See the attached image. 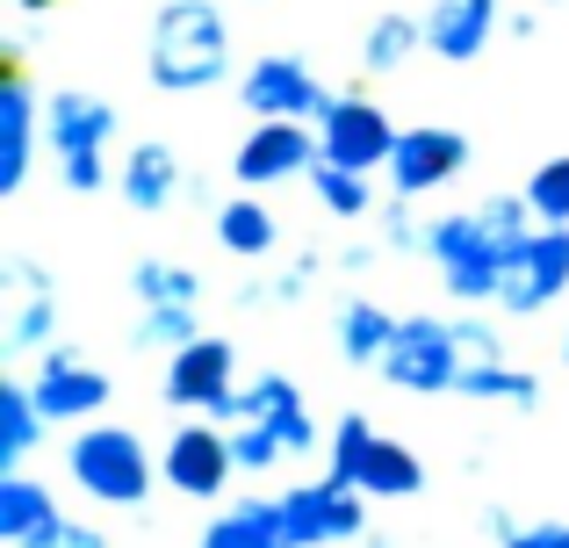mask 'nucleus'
<instances>
[{"label":"nucleus","instance_id":"obj_8","mask_svg":"<svg viewBox=\"0 0 569 548\" xmlns=\"http://www.w3.org/2000/svg\"><path fill=\"white\" fill-rule=\"evenodd\" d=\"M209 419H217V426L260 419V426H267V434H274L289 455H325V434H318V419H310V397H303V382H296V376H281V368H267V376L238 382V390L223 397V405L209 411Z\"/></svg>","mask_w":569,"mask_h":548},{"label":"nucleus","instance_id":"obj_33","mask_svg":"<svg viewBox=\"0 0 569 548\" xmlns=\"http://www.w3.org/2000/svg\"><path fill=\"white\" fill-rule=\"evenodd\" d=\"M22 548H109V535H101V527H87V520H72V512H58V520L37 527Z\"/></svg>","mask_w":569,"mask_h":548},{"label":"nucleus","instance_id":"obj_28","mask_svg":"<svg viewBox=\"0 0 569 548\" xmlns=\"http://www.w3.org/2000/svg\"><path fill=\"white\" fill-rule=\"evenodd\" d=\"M130 296L138 303H202V275L188 268V260H138L130 268Z\"/></svg>","mask_w":569,"mask_h":548},{"label":"nucleus","instance_id":"obj_26","mask_svg":"<svg viewBox=\"0 0 569 548\" xmlns=\"http://www.w3.org/2000/svg\"><path fill=\"white\" fill-rule=\"evenodd\" d=\"M58 289H29V296H14L8 303V325H0V353L8 361H29V353H43V347H58Z\"/></svg>","mask_w":569,"mask_h":548},{"label":"nucleus","instance_id":"obj_2","mask_svg":"<svg viewBox=\"0 0 569 548\" xmlns=\"http://www.w3.org/2000/svg\"><path fill=\"white\" fill-rule=\"evenodd\" d=\"M66 477L80 484L94 506L138 512L144 498H152V484H159V455H152V440H144L138 426L87 419V426H72V440H66Z\"/></svg>","mask_w":569,"mask_h":548},{"label":"nucleus","instance_id":"obj_13","mask_svg":"<svg viewBox=\"0 0 569 548\" xmlns=\"http://www.w3.org/2000/svg\"><path fill=\"white\" fill-rule=\"evenodd\" d=\"M397 138H403V130L389 123V109H382V101H368L361 87L332 94V101H325V116H318L325 159H339V167H361V173H382L389 152H397Z\"/></svg>","mask_w":569,"mask_h":548},{"label":"nucleus","instance_id":"obj_43","mask_svg":"<svg viewBox=\"0 0 569 548\" xmlns=\"http://www.w3.org/2000/svg\"><path fill=\"white\" fill-rule=\"evenodd\" d=\"M353 548H397V541H382V535H368V541H353Z\"/></svg>","mask_w":569,"mask_h":548},{"label":"nucleus","instance_id":"obj_14","mask_svg":"<svg viewBox=\"0 0 569 548\" xmlns=\"http://www.w3.org/2000/svg\"><path fill=\"white\" fill-rule=\"evenodd\" d=\"M325 80L310 72V58L296 51H267L246 66V80H238V109L252 116V123H267V116H296V123H318L325 116Z\"/></svg>","mask_w":569,"mask_h":548},{"label":"nucleus","instance_id":"obj_25","mask_svg":"<svg viewBox=\"0 0 569 548\" xmlns=\"http://www.w3.org/2000/svg\"><path fill=\"white\" fill-rule=\"evenodd\" d=\"M43 426H51V419L37 411L29 382H22V376H0V469H22L29 455H37Z\"/></svg>","mask_w":569,"mask_h":548},{"label":"nucleus","instance_id":"obj_41","mask_svg":"<svg viewBox=\"0 0 569 548\" xmlns=\"http://www.w3.org/2000/svg\"><path fill=\"white\" fill-rule=\"evenodd\" d=\"M376 268V246H347V253H339V275H368Z\"/></svg>","mask_w":569,"mask_h":548},{"label":"nucleus","instance_id":"obj_36","mask_svg":"<svg viewBox=\"0 0 569 548\" xmlns=\"http://www.w3.org/2000/svg\"><path fill=\"white\" fill-rule=\"evenodd\" d=\"M194 548H252V535H246V512H238V506H223L217 520L202 527V541H194Z\"/></svg>","mask_w":569,"mask_h":548},{"label":"nucleus","instance_id":"obj_18","mask_svg":"<svg viewBox=\"0 0 569 548\" xmlns=\"http://www.w3.org/2000/svg\"><path fill=\"white\" fill-rule=\"evenodd\" d=\"M37 138H43V101L29 94L22 66L0 72V196H22L29 167H37Z\"/></svg>","mask_w":569,"mask_h":548},{"label":"nucleus","instance_id":"obj_27","mask_svg":"<svg viewBox=\"0 0 569 548\" xmlns=\"http://www.w3.org/2000/svg\"><path fill=\"white\" fill-rule=\"evenodd\" d=\"M411 51H426V14H376L368 22V37H361V72H403L411 66Z\"/></svg>","mask_w":569,"mask_h":548},{"label":"nucleus","instance_id":"obj_1","mask_svg":"<svg viewBox=\"0 0 569 548\" xmlns=\"http://www.w3.org/2000/svg\"><path fill=\"white\" fill-rule=\"evenodd\" d=\"M231 22L217 0H167L144 37V80L159 94H209L231 80Z\"/></svg>","mask_w":569,"mask_h":548},{"label":"nucleus","instance_id":"obj_40","mask_svg":"<svg viewBox=\"0 0 569 548\" xmlns=\"http://www.w3.org/2000/svg\"><path fill=\"white\" fill-rule=\"evenodd\" d=\"M533 29H541V14H533V8H512V14H505V37H519V43H527Z\"/></svg>","mask_w":569,"mask_h":548},{"label":"nucleus","instance_id":"obj_20","mask_svg":"<svg viewBox=\"0 0 569 548\" xmlns=\"http://www.w3.org/2000/svg\"><path fill=\"white\" fill-rule=\"evenodd\" d=\"M389 339H397V310H382L376 296H347L332 318V347L347 368H382Z\"/></svg>","mask_w":569,"mask_h":548},{"label":"nucleus","instance_id":"obj_44","mask_svg":"<svg viewBox=\"0 0 569 548\" xmlns=\"http://www.w3.org/2000/svg\"><path fill=\"white\" fill-rule=\"evenodd\" d=\"M562 361H569V332H562Z\"/></svg>","mask_w":569,"mask_h":548},{"label":"nucleus","instance_id":"obj_12","mask_svg":"<svg viewBox=\"0 0 569 548\" xmlns=\"http://www.w3.org/2000/svg\"><path fill=\"white\" fill-rule=\"evenodd\" d=\"M469 159H476V145H469V130H455V123H411L397 138V152H389V196H403V202H418V196H440L447 181H461L469 173Z\"/></svg>","mask_w":569,"mask_h":548},{"label":"nucleus","instance_id":"obj_39","mask_svg":"<svg viewBox=\"0 0 569 548\" xmlns=\"http://www.w3.org/2000/svg\"><path fill=\"white\" fill-rule=\"evenodd\" d=\"M483 535H490V541L505 548V541L519 535V520H512V512H505V506H490V512H483Z\"/></svg>","mask_w":569,"mask_h":548},{"label":"nucleus","instance_id":"obj_9","mask_svg":"<svg viewBox=\"0 0 569 548\" xmlns=\"http://www.w3.org/2000/svg\"><path fill=\"white\" fill-rule=\"evenodd\" d=\"M231 477H238V455H231V426H217V419H188L173 426V440L159 448V484L167 491H181L194 498V506H217L223 491H231Z\"/></svg>","mask_w":569,"mask_h":548},{"label":"nucleus","instance_id":"obj_32","mask_svg":"<svg viewBox=\"0 0 569 548\" xmlns=\"http://www.w3.org/2000/svg\"><path fill=\"white\" fill-rule=\"evenodd\" d=\"M426 239H432V225H418V217H411V202H389V210H382V246H389V253H403V260H411V253H426Z\"/></svg>","mask_w":569,"mask_h":548},{"label":"nucleus","instance_id":"obj_10","mask_svg":"<svg viewBox=\"0 0 569 548\" xmlns=\"http://www.w3.org/2000/svg\"><path fill=\"white\" fill-rule=\"evenodd\" d=\"M325 159L318 145V123H296V116H267L238 138L231 152V181L238 188H289V181H310V167Z\"/></svg>","mask_w":569,"mask_h":548},{"label":"nucleus","instance_id":"obj_15","mask_svg":"<svg viewBox=\"0 0 569 548\" xmlns=\"http://www.w3.org/2000/svg\"><path fill=\"white\" fill-rule=\"evenodd\" d=\"M231 390H238V347L223 332H202V339H188V347L167 353V382H159L167 411H194V419H209Z\"/></svg>","mask_w":569,"mask_h":548},{"label":"nucleus","instance_id":"obj_6","mask_svg":"<svg viewBox=\"0 0 569 548\" xmlns=\"http://www.w3.org/2000/svg\"><path fill=\"white\" fill-rule=\"evenodd\" d=\"M426 260H432V275H440V289L455 296V303H498L505 275H512V268H505V253H498V239L483 231V217H476V210L432 217Z\"/></svg>","mask_w":569,"mask_h":548},{"label":"nucleus","instance_id":"obj_16","mask_svg":"<svg viewBox=\"0 0 569 548\" xmlns=\"http://www.w3.org/2000/svg\"><path fill=\"white\" fill-rule=\"evenodd\" d=\"M562 296H569V225H541L533 246L519 253V268L505 275L498 303L512 310V318H533V310L562 303Z\"/></svg>","mask_w":569,"mask_h":548},{"label":"nucleus","instance_id":"obj_31","mask_svg":"<svg viewBox=\"0 0 569 548\" xmlns=\"http://www.w3.org/2000/svg\"><path fill=\"white\" fill-rule=\"evenodd\" d=\"M527 202L541 210V225H569V152H556V159H541V167H533Z\"/></svg>","mask_w":569,"mask_h":548},{"label":"nucleus","instance_id":"obj_19","mask_svg":"<svg viewBox=\"0 0 569 548\" xmlns=\"http://www.w3.org/2000/svg\"><path fill=\"white\" fill-rule=\"evenodd\" d=\"M505 29V0H432L426 14V51L447 66H469L490 51V37Z\"/></svg>","mask_w":569,"mask_h":548},{"label":"nucleus","instance_id":"obj_7","mask_svg":"<svg viewBox=\"0 0 569 548\" xmlns=\"http://www.w3.org/2000/svg\"><path fill=\"white\" fill-rule=\"evenodd\" d=\"M361 484H347V477H310V484H289L281 491V520H289V535L296 548H353V541H368V506H361Z\"/></svg>","mask_w":569,"mask_h":548},{"label":"nucleus","instance_id":"obj_21","mask_svg":"<svg viewBox=\"0 0 569 548\" xmlns=\"http://www.w3.org/2000/svg\"><path fill=\"white\" fill-rule=\"evenodd\" d=\"M209 231H217V246H223L231 260H267V253L281 246V225H274V210L260 202V188H246V196L217 202Z\"/></svg>","mask_w":569,"mask_h":548},{"label":"nucleus","instance_id":"obj_4","mask_svg":"<svg viewBox=\"0 0 569 548\" xmlns=\"http://www.w3.org/2000/svg\"><path fill=\"white\" fill-rule=\"evenodd\" d=\"M325 469L347 477V484H361L368 498H418V491H426V462H418V448L376 434L368 411H347V419L332 426V440H325Z\"/></svg>","mask_w":569,"mask_h":548},{"label":"nucleus","instance_id":"obj_24","mask_svg":"<svg viewBox=\"0 0 569 548\" xmlns=\"http://www.w3.org/2000/svg\"><path fill=\"white\" fill-rule=\"evenodd\" d=\"M310 196H318L325 217H339V225H361V217H376V173L339 167V159H318V167H310Z\"/></svg>","mask_w":569,"mask_h":548},{"label":"nucleus","instance_id":"obj_11","mask_svg":"<svg viewBox=\"0 0 569 548\" xmlns=\"http://www.w3.org/2000/svg\"><path fill=\"white\" fill-rule=\"evenodd\" d=\"M29 397H37V411H43L51 426H87V419H101V411H109L116 382L101 376V368L87 361L72 339H58V347H43V353H37Z\"/></svg>","mask_w":569,"mask_h":548},{"label":"nucleus","instance_id":"obj_23","mask_svg":"<svg viewBox=\"0 0 569 548\" xmlns=\"http://www.w3.org/2000/svg\"><path fill=\"white\" fill-rule=\"evenodd\" d=\"M455 397H469V405L541 411V376H533V368H512V361H469L461 382H455Z\"/></svg>","mask_w":569,"mask_h":548},{"label":"nucleus","instance_id":"obj_22","mask_svg":"<svg viewBox=\"0 0 569 548\" xmlns=\"http://www.w3.org/2000/svg\"><path fill=\"white\" fill-rule=\"evenodd\" d=\"M51 520H58L51 484H37L29 469H0V541L22 548L37 527H51Z\"/></svg>","mask_w":569,"mask_h":548},{"label":"nucleus","instance_id":"obj_38","mask_svg":"<svg viewBox=\"0 0 569 548\" xmlns=\"http://www.w3.org/2000/svg\"><path fill=\"white\" fill-rule=\"evenodd\" d=\"M0 281H8V296H29V289H51V275H43V268H37V260H29V253H14V260H8V275H0Z\"/></svg>","mask_w":569,"mask_h":548},{"label":"nucleus","instance_id":"obj_3","mask_svg":"<svg viewBox=\"0 0 569 548\" xmlns=\"http://www.w3.org/2000/svg\"><path fill=\"white\" fill-rule=\"evenodd\" d=\"M116 130H123L116 101L87 94V87H58V94L43 101V145H51L58 181H66L72 196H101V188L116 181V167H109Z\"/></svg>","mask_w":569,"mask_h":548},{"label":"nucleus","instance_id":"obj_42","mask_svg":"<svg viewBox=\"0 0 569 548\" xmlns=\"http://www.w3.org/2000/svg\"><path fill=\"white\" fill-rule=\"evenodd\" d=\"M14 8H22V14H43V8H58V0H14Z\"/></svg>","mask_w":569,"mask_h":548},{"label":"nucleus","instance_id":"obj_17","mask_svg":"<svg viewBox=\"0 0 569 548\" xmlns=\"http://www.w3.org/2000/svg\"><path fill=\"white\" fill-rule=\"evenodd\" d=\"M116 196H123L138 217H167L173 202L188 196V167H181V152H173L167 138L130 145V152H123V167H116Z\"/></svg>","mask_w":569,"mask_h":548},{"label":"nucleus","instance_id":"obj_37","mask_svg":"<svg viewBox=\"0 0 569 548\" xmlns=\"http://www.w3.org/2000/svg\"><path fill=\"white\" fill-rule=\"evenodd\" d=\"M505 548H569V520H533V527H519Z\"/></svg>","mask_w":569,"mask_h":548},{"label":"nucleus","instance_id":"obj_29","mask_svg":"<svg viewBox=\"0 0 569 548\" xmlns=\"http://www.w3.org/2000/svg\"><path fill=\"white\" fill-rule=\"evenodd\" d=\"M188 339H202V318H194V303H144V310H138V332H130V347H138V353H173V347H188Z\"/></svg>","mask_w":569,"mask_h":548},{"label":"nucleus","instance_id":"obj_5","mask_svg":"<svg viewBox=\"0 0 569 548\" xmlns=\"http://www.w3.org/2000/svg\"><path fill=\"white\" fill-rule=\"evenodd\" d=\"M461 368H469V353H461L455 318L411 310V318H397V339H389L376 376L389 382V390H403V397H455Z\"/></svg>","mask_w":569,"mask_h":548},{"label":"nucleus","instance_id":"obj_35","mask_svg":"<svg viewBox=\"0 0 569 548\" xmlns=\"http://www.w3.org/2000/svg\"><path fill=\"white\" fill-rule=\"evenodd\" d=\"M455 332H461V353H469V361H505V332L490 318H455Z\"/></svg>","mask_w":569,"mask_h":548},{"label":"nucleus","instance_id":"obj_30","mask_svg":"<svg viewBox=\"0 0 569 548\" xmlns=\"http://www.w3.org/2000/svg\"><path fill=\"white\" fill-rule=\"evenodd\" d=\"M231 455H238V477H274L281 462H296V455L281 448V440L267 434L260 419H238V426H231Z\"/></svg>","mask_w":569,"mask_h":548},{"label":"nucleus","instance_id":"obj_34","mask_svg":"<svg viewBox=\"0 0 569 548\" xmlns=\"http://www.w3.org/2000/svg\"><path fill=\"white\" fill-rule=\"evenodd\" d=\"M318 268H325V260H318V253H296V260H289V268H281L274 281H267V303H303V296H310V289H318Z\"/></svg>","mask_w":569,"mask_h":548}]
</instances>
